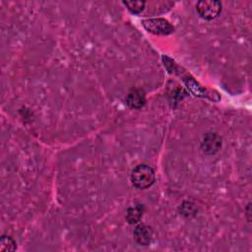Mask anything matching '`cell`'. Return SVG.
I'll use <instances>...</instances> for the list:
<instances>
[{"mask_svg": "<svg viewBox=\"0 0 252 252\" xmlns=\"http://www.w3.org/2000/svg\"><path fill=\"white\" fill-rule=\"evenodd\" d=\"M162 60L164 62V66L167 68L169 73H173L178 77H180L183 83L188 88V90L194 95L200 96V97H206L213 101H219L220 99L219 93L201 86L189 72H187L184 68L177 65L171 58L163 55Z\"/></svg>", "mask_w": 252, "mask_h": 252, "instance_id": "obj_1", "label": "cell"}, {"mask_svg": "<svg viewBox=\"0 0 252 252\" xmlns=\"http://www.w3.org/2000/svg\"><path fill=\"white\" fill-rule=\"evenodd\" d=\"M155 180V170L148 164H139L132 170L131 181L138 189H147L151 187Z\"/></svg>", "mask_w": 252, "mask_h": 252, "instance_id": "obj_2", "label": "cell"}, {"mask_svg": "<svg viewBox=\"0 0 252 252\" xmlns=\"http://www.w3.org/2000/svg\"><path fill=\"white\" fill-rule=\"evenodd\" d=\"M142 25L149 32L154 34L167 35L174 32V27L167 20L162 18L144 20Z\"/></svg>", "mask_w": 252, "mask_h": 252, "instance_id": "obj_3", "label": "cell"}, {"mask_svg": "<svg viewBox=\"0 0 252 252\" xmlns=\"http://www.w3.org/2000/svg\"><path fill=\"white\" fill-rule=\"evenodd\" d=\"M196 10L201 18L210 21L219 16L221 11V4L216 0H203L197 3Z\"/></svg>", "mask_w": 252, "mask_h": 252, "instance_id": "obj_4", "label": "cell"}, {"mask_svg": "<svg viewBox=\"0 0 252 252\" xmlns=\"http://www.w3.org/2000/svg\"><path fill=\"white\" fill-rule=\"evenodd\" d=\"M221 148V138L214 132L207 133L201 142V150L206 155H215Z\"/></svg>", "mask_w": 252, "mask_h": 252, "instance_id": "obj_5", "label": "cell"}, {"mask_svg": "<svg viewBox=\"0 0 252 252\" xmlns=\"http://www.w3.org/2000/svg\"><path fill=\"white\" fill-rule=\"evenodd\" d=\"M134 239L139 245L147 246L152 242L153 230L152 228L144 223L137 225L133 231Z\"/></svg>", "mask_w": 252, "mask_h": 252, "instance_id": "obj_6", "label": "cell"}, {"mask_svg": "<svg viewBox=\"0 0 252 252\" xmlns=\"http://www.w3.org/2000/svg\"><path fill=\"white\" fill-rule=\"evenodd\" d=\"M126 103L133 109L141 108L146 103L145 93L140 89H132L126 96Z\"/></svg>", "mask_w": 252, "mask_h": 252, "instance_id": "obj_7", "label": "cell"}, {"mask_svg": "<svg viewBox=\"0 0 252 252\" xmlns=\"http://www.w3.org/2000/svg\"><path fill=\"white\" fill-rule=\"evenodd\" d=\"M143 213H144V207L143 206H141L139 204L135 205V206H132L127 210L126 220L131 224L137 223L141 220V218L143 216Z\"/></svg>", "mask_w": 252, "mask_h": 252, "instance_id": "obj_8", "label": "cell"}, {"mask_svg": "<svg viewBox=\"0 0 252 252\" xmlns=\"http://www.w3.org/2000/svg\"><path fill=\"white\" fill-rule=\"evenodd\" d=\"M17 249V245L15 240L7 235H2L0 239V251L7 252V251H15Z\"/></svg>", "mask_w": 252, "mask_h": 252, "instance_id": "obj_9", "label": "cell"}, {"mask_svg": "<svg viewBox=\"0 0 252 252\" xmlns=\"http://www.w3.org/2000/svg\"><path fill=\"white\" fill-rule=\"evenodd\" d=\"M123 4L127 7V9L132 14H139L144 10L146 2H144V1H124Z\"/></svg>", "mask_w": 252, "mask_h": 252, "instance_id": "obj_10", "label": "cell"}, {"mask_svg": "<svg viewBox=\"0 0 252 252\" xmlns=\"http://www.w3.org/2000/svg\"><path fill=\"white\" fill-rule=\"evenodd\" d=\"M180 214L184 217L189 218L190 216H193L196 214V207L191 202H184L180 206Z\"/></svg>", "mask_w": 252, "mask_h": 252, "instance_id": "obj_11", "label": "cell"}]
</instances>
